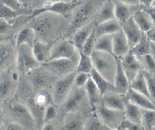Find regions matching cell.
I'll return each instance as SVG.
<instances>
[{
    "instance_id": "cell-46",
    "label": "cell",
    "mask_w": 155,
    "mask_h": 130,
    "mask_svg": "<svg viewBox=\"0 0 155 130\" xmlns=\"http://www.w3.org/2000/svg\"><path fill=\"white\" fill-rule=\"evenodd\" d=\"M0 2L8 7L16 11H21L22 4L19 0H0Z\"/></svg>"
},
{
    "instance_id": "cell-26",
    "label": "cell",
    "mask_w": 155,
    "mask_h": 130,
    "mask_svg": "<svg viewBox=\"0 0 155 130\" xmlns=\"http://www.w3.org/2000/svg\"><path fill=\"white\" fill-rule=\"evenodd\" d=\"M121 28V24L115 18L98 23L96 27V37L104 35H113Z\"/></svg>"
},
{
    "instance_id": "cell-34",
    "label": "cell",
    "mask_w": 155,
    "mask_h": 130,
    "mask_svg": "<svg viewBox=\"0 0 155 130\" xmlns=\"http://www.w3.org/2000/svg\"><path fill=\"white\" fill-rule=\"evenodd\" d=\"M84 129H108L94 111H93L85 119Z\"/></svg>"
},
{
    "instance_id": "cell-21",
    "label": "cell",
    "mask_w": 155,
    "mask_h": 130,
    "mask_svg": "<svg viewBox=\"0 0 155 130\" xmlns=\"http://www.w3.org/2000/svg\"><path fill=\"white\" fill-rule=\"evenodd\" d=\"M114 16L121 24L133 16L134 12L137 10L138 5H130L119 0H114Z\"/></svg>"
},
{
    "instance_id": "cell-19",
    "label": "cell",
    "mask_w": 155,
    "mask_h": 130,
    "mask_svg": "<svg viewBox=\"0 0 155 130\" xmlns=\"http://www.w3.org/2000/svg\"><path fill=\"white\" fill-rule=\"evenodd\" d=\"M16 75L7 73L0 80V98L7 99L12 95L16 87Z\"/></svg>"
},
{
    "instance_id": "cell-18",
    "label": "cell",
    "mask_w": 155,
    "mask_h": 130,
    "mask_svg": "<svg viewBox=\"0 0 155 130\" xmlns=\"http://www.w3.org/2000/svg\"><path fill=\"white\" fill-rule=\"evenodd\" d=\"M96 27L94 22L90 21L72 34L71 41L79 52L81 51L85 41Z\"/></svg>"
},
{
    "instance_id": "cell-44",
    "label": "cell",
    "mask_w": 155,
    "mask_h": 130,
    "mask_svg": "<svg viewBox=\"0 0 155 130\" xmlns=\"http://www.w3.org/2000/svg\"><path fill=\"white\" fill-rule=\"evenodd\" d=\"M90 77V74L76 72L74 79V86L78 87H84Z\"/></svg>"
},
{
    "instance_id": "cell-53",
    "label": "cell",
    "mask_w": 155,
    "mask_h": 130,
    "mask_svg": "<svg viewBox=\"0 0 155 130\" xmlns=\"http://www.w3.org/2000/svg\"><path fill=\"white\" fill-rule=\"evenodd\" d=\"M150 54L153 56L155 60V43L150 42Z\"/></svg>"
},
{
    "instance_id": "cell-30",
    "label": "cell",
    "mask_w": 155,
    "mask_h": 130,
    "mask_svg": "<svg viewBox=\"0 0 155 130\" xmlns=\"http://www.w3.org/2000/svg\"><path fill=\"white\" fill-rule=\"evenodd\" d=\"M36 40V35L31 27H25L22 29L17 35L15 40L16 47L22 44H28L33 46Z\"/></svg>"
},
{
    "instance_id": "cell-17",
    "label": "cell",
    "mask_w": 155,
    "mask_h": 130,
    "mask_svg": "<svg viewBox=\"0 0 155 130\" xmlns=\"http://www.w3.org/2000/svg\"><path fill=\"white\" fill-rule=\"evenodd\" d=\"M112 43L113 54L117 58H122L130 50L128 40L122 29L112 35Z\"/></svg>"
},
{
    "instance_id": "cell-58",
    "label": "cell",
    "mask_w": 155,
    "mask_h": 130,
    "mask_svg": "<svg viewBox=\"0 0 155 130\" xmlns=\"http://www.w3.org/2000/svg\"><path fill=\"white\" fill-rule=\"evenodd\" d=\"M152 7H155V0H154V2L153 3V5H152Z\"/></svg>"
},
{
    "instance_id": "cell-2",
    "label": "cell",
    "mask_w": 155,
    "mask_h": 130,
    "mask_svg": "<svg viewBox=\"0 0 155 130\" xmlns=\"http://www.w3.org/2000/svg\"><path fill=\"white\" fill-rule=\"evenodd\" d=\"M93 67L110 83H113L117 57L113 53L94 50L91 54Z\"/></svg>"
},
{
    "instance_id": "cell-13",
    "label": "cell",
    "mask_w": 155,
    "mask_h": 130,
    "mask_svg": "<svg viewBox=\"0 0 155 130\" xmlns=\"http://www.w3.org/2000/svg\"><path fill=\"white\" fill-rule=\"evenodd\" d=\"M122 67L128 80L130 81L142 70L141 63L130 50L124 56L120 58Z\"/></svg>"
},
{
    "instance_id": "cell-56",
    "label": "cell",
    "mask_w": 155,
    "mask_h": 130,
    "mask_svg": "<svg viewBox=\"0 0 155 130\" xmlns=\"http://www.w3.org/2000/svg\"><path fill=\"white\" fill-rule=\"evenodd\" d=\"M61 1V0H47L48 2H54V1Z\"/></svg>"
},
{
    "instance_id": "cell-52",
    "label": "cell",
    "mask_w": 155,
    "mask_h": 130,
    "mask_svg": "<svg viewBox=\"0 0 155 130\" xmlns=\"http://www.w3.org/2000/svg\"><path fill=\"white\" fill-rule=\"evenodd\" d=\"M125 4L130 5H139V0H119Z\"/></svg>"
},
{
    "instance_id": "cell-33",
    "label": "cell",
    "mask_w": 155,
    "mask_h": 130,
    "mask_svg": "<svg viewBox=\"0 0 155 130\" xmlns=\"http://www.w3.org/2000/svg\"><path fill=\"white\" fill-rule=\"evenodd\" d=\"M130 88L141 93L150 98L148 94L147 81L142 70L139 72V74L130 81Z\"/></svg>"
},
{
    "instance_id": "cell-27",
    "label": "cell",
    "mask_w": 155,
    "mask_h": 130,
    "mask_svg": "<svg viewBox=\"0 0 155 130\" xmlns=\"http://www.w3.org/2000/svg\"><path fill=\"white\" fill-rule=\"evenodd\" d=\"M132 18L139 29L144 33L154 26L150 15L142 8L136 10L133 14Z\"/></svg>"
},
{
    "instance_id": "cell-50",
    "label": "cell",
    "mask_w": 155,
    "mask_h": 130,
    "mask_svg": "<svg viewBox=\"0 0 155 130\" xmlns=\"http://www.w3.org/2000/svg\"><path fill=\"white\" fill-rule=\"evenodd\" d=\"M143 9H144L150 15L153 26L154 27H155V7H148V8H142Z\"/></svg>"
},
{
    "instance_id": "cell-14",
    "label": "cell",
    "mask_w": 155,
    "mask_h": 130,
    "mask_svg": "<svg viewBox=\"0 0 155 130\" xmlns=\"http://www.w3.org/2000/svg\"><path fill=\"white\" fill-rule=\"evenodd\" d=\"M114 91L125 95L130 89V81L121 65L119 58H117V67L113 80Z\"/></svg>"
},
{
    "instance_id": "cell-40",
    "label": "cell",
    "mask_w": 155,
    "mask_h": 130,
    "mask_svg": "<svg viewBox=\"0 0 155 130\" xmlns=\"http://www.w3.org/2000/svg\"><path fill=\"white\" fill-rule=\"evenodd\" d=\"M22 14L21 11H16L4 5L0 2V18L7 21L12 20Z\"/></svg>"
},
{
    "instance_id": "cell-28",
    "label": "cell",
    "mask_w": 155,
    "mask_h": 130,
    "mask_svg": "<svg viewBox=\"0 0 155 130\" xmlns=\"http://www.w3.org/2000/svg\"><path fill=\"white\" fill-rule=\"evenodd\" d=\"M90 76L99 88L102 96L110 92L114 91L113 84L110 83L105 77L101 75L94 67L90 71Z\"/></svg>"
},
{
    "instance_id": "cell-23",
    "label": "cell",
    "mask_w": 155,
    "mask_h": 130,
    "mask_svg": "<svg viewBox=\"0 0 155 130\" xmlns=\"http://www.w3.org/2000/svg\"><path fill=\"white\" fill-rule=\"evenodd\" d=\"M52 96L45 89L38 90V92L33 96L31 107L28 106L31 110L44 111L45 107L51 103Z\"/></svg>"
},
{
    "instance_id": "cell-49",
    "label": "cell",
    "mask_w": 155,
    "mask_h": 130,
    "mask_svg": "<svg viewBox=\"0 0 155 130\" xmlns=\"http://www.w3.org/2000/svg\"><path fill=\"white\" fill-rule=\"evenodd\" d=\"M150 42L155 43V27H153L151 29L145 33Z\"/></svg>"
},
{
    "instance_id": "cell-51",
    "label": "cell",
    "mask_w": 155,
    "mask_h": 130,
    "mask_svg": "<svg viewBox=\"0 0 155 130\" xmlns=\"http://www.w3.org/2000/svg\"><path fill=\"white\" fill-rule=\"evenodd\" d=\"M154 0H139V5L142 8H148L152 7Z\"/></svg>"
},
{
    "instance_id": "cell-31",
    "label": "cell",
    "mask_w": 155,
    "mask_h": 130,
    "mask_svg": "<svg viewBox=\"0 0 155 130\" xmlns=\"http://www.w3.org/2000/svg\"><path fill=\"white\" fill-rule=\"evenodd\" d=\"M124 112L125 118L141 125L142 109L140 107L127 100Z\"/></svg>"
},
{
    "instance_id": "cell-45",
    "label": "cell",
    "mask_w": 155,
    "mask_h": 130,
    "mask_svg": "<svg viewBox=\"0 0 155 130\" xmlns=\"http://www.w3.org/2000/svg\"><path fill=\"white\" fill-rule=\"evenodd\" d=\"M143 129L142 125L134 123L124 118L117 129Z\"/></svg>"
},
{
    "instance_id": "cell-47",
    "label": "cell",
    "mask_w": 155,
    "mask_h": 130,
    "mask_svg": "<svg viewBox=\"0 0 155 130\" xmlns=\"http://www.w3.org/2000/svg\"><path fill=\"white\" fill-rule=\"evenodd\" d=\"M13 29V26L9 21L0 18V35H5L10 33Z\"/></svg>"
},
{
    "instance_id": "cell-41",
    "label": "cell",
    "mask_w": 155,
    "mask_h": 130,
    "mask_svg": "<svg viewBox=\"0 0 155 130\" xmlns=\"http://www.w3.org/2000/svg\"><path fill=\"white\" fill-rule=\"evenodd\" d=\"M96 28L92 31L89 36L87 38L85 41L82 50L80 52H82L86 55H91L92 52L94 50L95 41L96 39Z\"/></svg>"
},
{
    "instance_id": "cell-43",
    "label": "cell",
    "mask_w": 155,
    "mask_h": 130,
    "mask_svg": "<svg viewBox=\"0 0 155 130\" xmlns=\"http://www.w3.org/2000/svg\"><path fill=\"white\" fill-rule=\"evenodd\" d=\"M58 111L54 104L52 103L47 105L44 110L43 115V125L45 123H50L56 117Z\"/></svg>"
},
{
    "instance_id": "cell-6",
    "label": "cell",
    "mask_w": 155,
    "mask_h": 130,
    "mask_svg": "<svg viewBox=\"0 0 155 130\" xmlns=\"http://www.w3.org/2000/svg\"><path fill=\"white\" fill-rule=\"evenodd\" d=\"M78 3L67 2L63 0L48 2L41 8L36 9L32 12L31 16L33 18L44 13H50L62 16L64 19H67L71 16L74 9L78 6Z\"/></svg>"
},
{
    "instance_id": "cell-42",
    "label": "cell",
    "mask_w": 155,
    "mask_h": 130,
    "mask_svg": "<svg viewBox=\"0 0 155 130\" xmlns=\"http://www.w3.org/2000/svg\"><path fill=\"white\" fill-rule=\"evenodd\" d=\"M143 72L147 81L149 96L155 103V74H150L144 70H143Z\"/></svg>"
},
{
    "instance_id": "cell-1",
    "label": "cell",
    "mask_w": 155,
    "mask_h": 130,
    "mask_svg": "<svg viewBox=\"0 0 155 130\" xmlns=\"http://www.w3.org/2000/svg\"><path fill=\"white\" fill-rule=\"evenodd\" d=\"M31 27L34 29L36 38L38 40L50 43L49 40L52 38L58 29L61 16L50 13H44L35 16Z\"/></svg>"
},
{
    "instance_id": "cell-3",
    "label": "cell",
    "mask_w": 155,
    "mask_h": 130,
    "mask_svg": "<svg viewBox=\"0 0 155 130\" xmlns=\"http://www.w3.org/2000/svg\"><path fill=\"white\" fill-rule=\"evenodd\" d=\"M99 6L98 0H88L84 4L74 9L72 15L68 33L72 35L76 30L88 22Z\"/></svg>"
},
{
    "instance_id": "cell-10",
    "label": "cell",
    "mask_w": 155,
    "mask_h": 130,
    "mask_svg": "<svg viewBox=\"0 0 155 130\" xmlns=\"http://www.w3.org/2000/svg\"><path fill=\"white\" fill-rule=\"evenodd\" d=\"M93 111H95L108 129H118L125 118L124 111L109 109L104 106L101 101Z\"/></svg>"
},
{
    "instance_id": "cell-38",
    "label": "cell",
    "mask_w": 155,
    "mask_h": 130,
    "mask_svg": "<svg viewBox=\"0 0 155 130\" xmlns=\"http://www.w3.org/2000/svg\"><path fill=\"white\" fill-rule=\"evenodd\" d=\"M13 49L7 43H0V67L5 65L12 57Z\"/></svg>"
},
{
    "instance_id": "cell-35",
    "label": "cell",
    "mask_w": 155,
    "mask_h": 130,
    "mask_svg": "<svg viewBox=\"0 0 155 130\" xmlns=\"http://www.w3.org/2000/svg\"><path fill=\"white\" fill-rule=\"evenodd\" d=\"M94 50L113 53L112 35H104L97 37Z\"/></svg>"
},
{
    "instance_id": "cell-25",
    "label": "cell",
    "mask_w": 155,
    "mask_h": 130,
    "mask_svg": "<svg viewBox=\"0 0 155 130\" xmlns=\"http://www.w3.org/2000/svg\"><path fill=\"white\" fill-rule=\"evenodd\" d=\"M84 88L89 103L93 111L100 102L102 98V94L99 88L90 77L85 84Z\"/></svg>"
},
{
    "instance_id": "cell-5",
    "label": "cell",
    "mask_w": 155,
    "mask_h": 130,
    "mask_svg": "<svg viewBox=\"0 0 155 130\" xmlns=\"http://www.w3.org/2000/svg\"><path fill=\"white\" fill-rule=\"evenodd\" d=\"M79 53L71 40L61 39L52 43L49 60L62 58L71 60L77 63Z\"/></svg>"
},
{
    "instance_id": "cell-15",
    "label": "cell",
    "mask_w": 155,
    "mask_h": 130,
    "mask_svg": "<svg viewBox=\"0 0 155 130\" xmlns=\"http://www.w3.org/2000/svg\"><path fill=\"white\" fill-rule=\"evenodd\" d=\"M121 25V29L124 33L131 49L139 41L142 36L143 32H142L136 24L132 16Z\"/></svg>"
},
{
    "instance_id": "cell-12",
    "label": "cell",
    "mask_w": 155,
    "mask_h": 130,
    "mask_svg": "<svg viewBox=\"0 0 155 130\" xmlns=\"http://www.w3.org/2000/svg\"><path fill=\"white\" fill-rule=\"evenodd\" d=\"M28 74L29 81L31 86L38 90L45 89L56 79L42 66L33 69Z\"/></svg>"
},
{
    "instance_id": "cell-16",
    "label": "cell",
    "mask_w": 155,
    "mask_h": 130,
    "mask_svg": "<svg viewBox=\"0 0 155 130\" xmlns=\"http://www.w3.org/2000/svg\"><path fill=\"white\" fill-rule=\"evenodd\" d=\"M127 99L125 95H120L114 91L110 92L102 96L101 102L105 107L116 110L124 111Z\"/></svg>"
},
{
    "instance_id": "cell-55",
    "label": "cell",
    "mask_w": 155,
    "mask_h": 130,
    "mask_svg": "<svg viewBox=\"0 0 155 130\" xmlns=\"http://www.w3.org/2000/svg\"><path fill=\"white\" fill-rule=\"evenodd\" d=\"M79 1L80 0H70V1L73 3H78L79 2Z\"/></svg>"
},
{
    "instance_id": "cell-9",
    "label": "cell",
    "mask_w": 155,
    "mask_h": 130,
    "mask_svg": "<svg viewBox=\"0 0 155 130\" xmlns=\"http://www.w3.org/2000/svg\"><path fill=\"white\" fill-rule=\"evenodd\" d=\"M77 63L68 59L50 60L42 66L56 78L66 76L76 71Z\"/></svg>"
},
{
    "instance_id": "cell-22",
    "label": "cell",
    "mask_w": 155,
    "mask_h": 130,
    "mask_svg": "<svg viewBox=\"0 0 155 130\" xmlns=\"http://www.w3.org/2000/svg\"><path fill=\"white\" fill-rule=\"evenodd\" d=\"M81 112L66 113L63 121V129H84L85 118Z\"/></svg>"
},
{
    "instance_id": "cell-39",
    "label": "cell",
    "mask_w": 155,
    "mask_h": 130,
    "mask_svg": "<svg viewBox=\"0 0 155 130\" xmlns=\"http://www.w3.org/2000/svg\"><path fill=\"white\" fill-rule=\"evenodd\" d=\"M138 58L141 63L143 70L155 74V60L150 53Z\"/></svg>"
},
{
    "instance_id": "cell-24",
    "label": "cell",
    "mask_w": 155,
    "mask_h": 130,
    "mask_svg": "<svg viewBox=\"0 0 155 130\" xmlns=\"http://www.w3.org/2000/svg\"><path fill=\"white\" fill-rule=\"evenodd\" d=\"M52 44L36 39L32 46V50L36 60L41 64L49 60Z\"/></svg>"
},
{
    "instance_id": "cell-8",
    "label": "cell",
    "mask_w": 155,
    "mask_h": 130,
    "mask_svg": "<svg viewBox=\"0 0 155 130\" xmlns=\"http://www.w3.org/2000/svg\"><path fill=\"white\" fill-rule=\"evenodd\" d=\"M76 71L66 76L56 79L52 90V100L54 104H62L74 85V79Z\"/></svg>"
},
{
    "instance_id": "cell-7",
    "label": "cell",
    "mask_w": 155,
    "mask_h": 130,
    "mask_svg": "<svg viewBox=\"0 0 155 130\" xmlns=\"http://www.w3.org/2000/svg\"><path fill=\"white\" fill-rule=\"evenodd\" d=\"M16 64L18 70L25 74L42 66L35 58L32 47L25 44L16 47Z\"/></svg>"
},
{
    "instance_id": "cell-20",
    "label": "cell",
    "mask_w": 155,
    "mask_h": 130,
    "mask_svg": "<svg viewBox=\"0 0 155 130\" xmlns=\"http://www.w3.org/2000/svg\"><path fill=\"white\" fill-rule=\"evenodd\" d=\"M125 97L128 101L138 106L141 109H155V103L151 98L130 88L126 94Z\"/></svg>"
},
{
    "instance_id": "cell-57",
    "label": "cell",
    "mask_w": 155,
    "mask_h": 130,
    "mask_svg": "<svg viewBox=\"0 0 155 130\" xmlns=\"http://www.w3.org/2000/svg\"><path fill=\"white\" fill-rule=\"evenodd\" d=\"M19 1H20V2H21L22 4H23V3L25 2L27 0H19Z\"/></svg>"
},
{
    "instance_id": "cell-37",
    "label": "cell",
    "mask_w": 155,
    "mask_h": 130,
    "mask_svg": "<svg viewBox=\"0 0 155 130\" xmlns=\"http://www.w3.org/2000/svg\"><path fill=\"white\" fill-rule=\"evenodd\" d=\"M141 125L143 129H155V109H142Z\"/></svg>"
},
{
    "instance_id": "cell-29",
    "label": "cell",
    "mask_w": 155,
    "mask_h": 130,
    "mask_svg": "<svg viewBox=\"0 0 155 130\" xmlns=\"http://www.w3.org/2000/svg\"><path fill=\"white\" fill-rule=\"evenodd\" d=\"M114 18V1L107 0L102 4L99 9L97 15V24Z\"/></svg>"
},
{
    "instance_id": "cell-11",
    "label": "cell",
    "mask_w": 155,
    "mask_h": 130,
    "mask_svg": "<svg viewBox=\"0 0 155 130\" xmlns=\"http://www.w3.org/2000/svg\"><path fill=\"white\" fill-rule=\"evenodd\" d=\"M10 112L18 122L27 129H32L35 126V120L28 106L19 102L12 101L9 104Z\"/></svg>"
},
{
    "instance_id": "cell-32",
    "label": "cell",
    "mask_w": 155,
    "mask_h": 130,
    "mask_svg": "<svg viewBox=\"0 0 155 130\" xmlns=\"http://www.w3.org/2000/svg\"><path fill=\"white\" fill-rule=\"evenodd\" d=\"M150 41L143 32L139 41L130 49V50L136 56L139 58L150 53Z\"/></svg>"
},
{
    "instance_id": "cell-48",
    "label": "cell",
    "mask_w": 155,
    "mask_h": 130,
    "mask_svg": "<svg viewBox=\"0 0 155 130\" xmlns=\"http://www.w3.org/2000/svg\"><path fill=\"white\" fill-rule=\"evenodd\" d=\"M7 129L8 130H22V129H26L25 127H24L20 123L13 121L10 123L7 127Z\"/></svg>"
},
{
    "instance_id": "cell-54",
    "label": "cell",
    "mask_w": 155,
    "mask_h": 130,
    "mask_svg": "<svg viewBox=\"0 0 155 130\" xmlns=\"http://www.w3.org/2000/svg\"><path fill=\"white\" fill-rule=\"evenodd\" d=\"M4 119V115H3V111L2 109V107L0 105V126L2 125Z\"/></svg>"
},
{
    "instance_id": "cell-4",
    "label": "cell",
    "mask_w": 155,
    "mask_h": 130,
    "mask_svg": "<svg viewBox=\"0 0 155 130\" xmlns=\"http://www.w3.org/2000/svg\"><path fill=\"white\" fill-rule=\"evenodd\" d=\"M62 104L63 105L65 114L73 112L84 113V110H87L88 108L92 109L84 88L76 87L74 85L70 94Z\"/></svg>"
},
{
    "instance_id": "cell-36",
    "label": "cell",
    "mask_w": 155,
    "mask_h": 130,
    "mask_svg": "<svg viewBox=\"0 0 155 130\" xmlns=\"http://www.w3.org/2000/svg\"><path fill=\"white\" fill-rule=\"evenodd\" d=\"M93 68V64L91 56L86 55L82 52H80L76 64V71L77 72L90 74Z\"/></svg>"
}]
</instances>
